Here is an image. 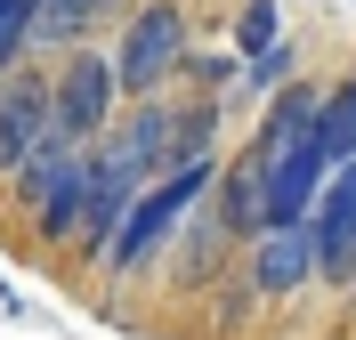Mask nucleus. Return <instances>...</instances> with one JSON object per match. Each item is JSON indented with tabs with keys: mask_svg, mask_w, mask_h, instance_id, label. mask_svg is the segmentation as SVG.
Masks as SVG:
<instances>
[{
	"mask_svg": "<svg viewBox=\"0 0 356 340\" xmlns=\"http://www.w3.org/2000/svg\"><path fill=\"white\" fill-rule=\"evenodd\" d=\"M186 49H195V17H186V0H130V17H122V33H113L122 106H130V97H162V90H178Z\"/></svg>",
	"mask_w": 356,
	"mask_h": 340,
	"instance_id": "obj_1",
	"label": "nucleus"
},
{
	"mask_svg": "<svg viewBox=\"0 0 356 340\" xmlns=\"http://www.w3.org/2000/svg\"><path fill=\"white\" fill-rule=\"evenodd\" d=\"M227 162V154H219ZM219 162H186V170H170V179H154L146 195H138L130 211H122V227H113V243H106V268L113 275H130V268H146L162 243H170L178 227L195 219V203L211 195V179H219Z\"/></svg>",
	"mask_w": 356,
	"mask_h": 340,
	"instance_id": "obj_2",
	"label": "nucleus"
},
{
	"mask_svg": "<svg viewBox=\"0 0 356 340\" xmlns=\"http://www.w3.org/2000/svg\"><path fill=\"white\" fill-rule=\"evenodd\" d=\"M113 113H122V73H113V49H106V41L65 49V57L49 65V122H57V138L97 146V138L113 130Z\"/></svg>",
	"mask_w": 356,
	"mask_h": 340,
	"instance_id": "obj_3",
	"label": "nucleus"
},
{
	"mask_svg": "<svg viewBox=\"0 0 356 340\" xmlns=\"http://www.w3.org/2000/svg\"><path fill=\"white\" fill-rule=\"evenodd\" d=\"M97 154H106L130 186L170 179V170H178V97L170 90H162V97H130V106L113 113V130L97 138Z\"/></svg>",
	"mask_w": 356,
	"mask_h": 340,
	"instance_id": "obj_4",
	"label": "nucleus"
},
{
	"mask_svg": "<svg viewBox=\"0 0 356 340\" xmlns=\"http://www.w3.org/2000/svg\"><path fill=\"white\" fill-rule=\"evenodd\" d=\"M308 243H316V284L356 292V162H340L324 195L308 211Z\"/></svg>",
	"mask_w": 356,
	"mask_h": 340,
	"instance_id": "obj_5",
	"label": "nucleus"
},
{
	"mask_svg": "<svg viewBox=\"0 0 356 340\" xmlns=\"http://www.w3.org/2000/svg\"><path fill=\"white\" fill-rule=\"evenodd\" d=\"M57 130L49 122V73L24 57V65H0V186L24 170V154Z\"/></svg>",
	"mask_w": 356,
	"mask_h": 340,
	"instance_id": "obj_6",
	"label": "nucleus"
},
{
	"mask_svg": "<svg viewBox=\"0 0 356 340\" xmlns=\"http://www.w3.org/2000/svg\"><path fill=\"white\" fill-rule=\"evenodd\" d=\"M316 106H324V81H308V73H291L284 90L259 106V122H251V138H243V154H251L259 179H267L284 154H300V146L316 138Z\"/></svg>",
	"mask_w": 356,
	"mask_h": 340,
	"instance_id": "obj_7",
	"label": "nucleus"
},
{
	"mask_svg": "<svg viewBox=\"0 0 356 340\" xmlns=\"http://www.w3.org/2000/svg\"><path fill=\"white\" fill-rule=\"evenodd\" d=\"M251 268L243 284L259 300H291V292H308L316 284V243H308V227H267V235H251Z\"/></svg>",
	"mask_w": 356,
	"mask_h": 340,
	"instance_id": "obj_8",
	"label": "nucleus"
},
{
	"mask_svg": "<svg viewBox=\"0 0 356 340\" xmlns=\"http://www.w3.org/2000/svg\"><path fill=\"white\" fill-rule=\"evenodd\" d=\"M202 211L235 235V243H251V235H267V179L251 170V154H227L219 179H211V195H202Z\"/></svg>",
	"mask_w": 356,
	"mask_h": 340,
	"instance_id": "obj_9",
	"label": "nucleus"
},
{
	"mask_svg": "<svg viewBox=\"0 0 356 340\" xmlns=\"http://www.w3.org/2000/svg\"><path fill=\"white\" fill-rule=\"evenodd\" d=\"M324 179H332V162H324V146H316V138L300 146V154H284L275 170H267V227H308Z\"/></svg>",
	"mask_w": 356,
	"mask_h": 340,
	"instance_id": "obj_10",
	"label": "nucleus"
},
{
	"mask_svg": "<svg viewBox=\"0 0 356 340\" xmlns=\"http://www.w3.org/2000/svg\"><path fill=\"white\" fill-rule=\"evenodd\" d=\"M146 186H130L122 170H113L97 146H89V203H81V235H73V251H89V259H106V243H113V227H122V211L138 203Z\"/></svg>",
	"mask_w": 356,
	"mask_h": 340,
	"instance_id": "obj_11",
	"label": "nucleus"
},
{
	"mask_svg": "<svg viewBox=\"0 0 356 340\" xmlns=\"http://www.w3.org/2000/svg\"><path fill=\"white\" fill-rule=\"evenodd\" d=\"M113 17H130V0H41V24H33V57H65V49L97 41Z\"/></svg>",
	"mask_w": 356,
	"mask_h": 340,
	"instance_id": "obj_12",
	"label": "nucleus"
},
{
	"mask_svg": "<svg viewBox=\"0 0 356 340\" xmlns=\"http://www.w3.org/2000/svg\"><path fill=\"white\" fill-rule=\"evenodd\" d=\"M81 203H89V146L57 170V179H49V195L24 211V219H33V235H41V243H73V235H81Z\"/></svg>",
	"mask_w": 356,
	"mask_h": 340,
	"instance_id": "obj_13",
	"label": "nucleus"
},
{
	"mask_svg": "<svg viewBox=\"0 0 356 340\" xmlns=\"http://www.w3.org/2000/svg\"><path fill=\"white\" fill-rule=\"evenodd\" d=\"M316 146H324V162H356V73H340V81H324V106H316Z\"/></svg>",
	"mask_w": 356,
	"mask_h": 340,
	"instance_id": "obj_14",
	"label": "nucleus"
},
{
	"mask_svg": "<svg viewBox=\"0 0 356 340\" xmlns=\"http://www.w3.org/2000/svg\"><path fill=\"white\" fill-rule=\"evenodd\" d=\"M291 73H300V49H291V33L275 49H259V57H243V73H235V90H227V106H267V97L284 90Z\"/></svg>",
	"mask_w": 356,
	"mask_h": 340,
	"instance_id": "obj_15",
	"label": "nucleus"
},
{
	"mask_svg": "<svg viewBox=\"0 0 356 340\" xmlns=\"http://www.w3.org/2000/svg\"><path fill=\"white\" fill-rule=\"evenodd\" d=\"M170 243H178V284H202V275H211V268H219V259H227V243H235V235H227V227H219V219H211V211L195 203V219L178 227Z\"/></svg>",
	"mask_w": 356,
	"mask_h": 340,
	"instance_id": "obj_16",
	"label": "nucleus"
},
{
	"mask_svg": "<svg viewBox=\"0 0 356 340\" xmlns=\"http://www.w3.org/2000/svg\"><path fill=\"white\" fill-rule=\"evenodd\" d=\"M275 41H284V0H243L235 8V57H259Z\"/></svg>",
	"mask_w": 356,
	"mask_h": 340,
	"instance_id": "obj_17",
	"label": "nucleus"
},
{
	"mask_svg": "<svg viewBox=\"0 0 356 340\" xmlns=\"http://www.w3.org/2000/svg\"><path fill=\"white\" fill-rule=\"evenodd\" d=\"M33 24H41V0H0V65L33 57Z\"/></svg>",
	"mask_w": 356,
	"mask_h": 340,
	"instance_id": "obj_18",
	"label": "nucleus"
}]
</instances>
